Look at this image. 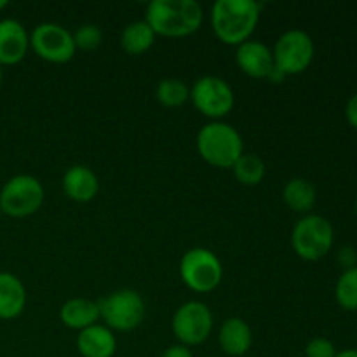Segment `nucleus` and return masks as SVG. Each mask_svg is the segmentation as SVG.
Listing matches in <instances>:
<instances>
[{"instance_id": "f257e3e1", "label": "nucleus", "mask_w": 357, "mask_h": 357, "mask_svg": "<svg viewBox=\"0 0 357 357\" xmlns=\"http://www.w3.org/2000/svg\"><path fill=\"white\" fill-rule=\"evenodd\" d=\"M145 21L155 35L188 37L202 26L204 10L197 0H153L146 7Z\"/></svg>"}, {"instance_id": "f03ea898", "label": "nucleus", "mask_w": 357, "mask_h": 357, "mask_svg": "<svg viewBox=\"0 0 357 357\" xmlns=\"http://www.w3.org/2000/svg\"><path fill=\"white\" fill-rule=\"evenodd\" d=\"M257 0H216L211 7V28L220 42L241 45L250 40L260 21Z\"/></svg>"}, {"instance_id": "7ed1b4c3", "label": "nucleus", "mask_w": 357, "mask_h": 357, "mask_svg": "<svg viewBox=\"0 0 357 357\" xmlns=\"http://www.w3.org/2000/svg\"><path fill=\"white\" fill-rule=\"evenodd\" d=\"M197 152L209 166L232 169L236 160L244 153L243 136L234 126L213 121L197 132Z\"/></svg>"}, {"instance_id": "20e7f679", "label": "nucleus", "mask_w": 357, "mask_h": 357, "mask_svg": "<svg viewBox=\"0 0 357 357\" xmlns=\"http://www.w3.org/2000/svg\"><path fill=\"white\" fill-rule=\"evenodd\" d=\"M100 319L112 331H132L143 323L146 314L145 300L135 289H117L98 302Z\"/></svg>"}, {"instance_id": "39448f33", "label": "nucleus", "mask_w": 357, "mask_h": 357, "mask_svg": "<svg viewBox=\"0 0 357 357\" xmlns=\"http://www.w3.org/2000/svg\"><path fill=\"white\" fill-rule=\"evenodd\" d=\"M44 197L45 190L38 178L16 174L0 188V211L10 218H26L42 208Z\"/></svg>"}, {"instance_id": "423d86ee", "label": "nucleus", "mask_w": 357, "mask_h": 357, "mask_svg": "<svg viewBox=\"0 0 357 357\" xmlns=\"http://www.w3.org/2000/svg\"><path fill=\"white\" fill-rule=\"evenodd\" d=\"M180 278L195 293H211L223 279V265L208 248H192L180 260Z\"/></svg>"}, {"instance_id": "0eeeda50", "label": "nucleus", "mask_w": 357, "mask_h": 357, "mask_svg": "<svg viewBox=\"0 0 357 357\" xmlns=\"http://www.w3.org/2000/svg\"><path fill=\"white\" fill-rule=\"evenodd\" d=\"M333 237V227L324 216L305 215L293 227L291 246L300 258L316 261L330 253Z\"/></svg>"}, {"instance_id": "6e6552de", "label": "nucleus", "mask_w": 357, "mask_h": 357, "mask_svg": "<svg viewBox=\"0 0 357 357\" xmlns=\"http://www.w3.org/2000/svg\"><path fill=\"white\" fill-rule=\"evenodd\" d=\"M213 312L206 303L190 300L180 305L171 321V330L178 344L195 347L204 344L213 331Z\"/></svg>"}, {"instance_id": "1a4fd4ad", "label": "nucleus", "mask_w": 357, "mask_h": 357, "mask_svg": "<svg viewBox=\"0 0 357 357\" xmlns=\"http://www.w3.org/2000/svg\"><path fill=\"white\" fill-rule=\"evenodd\" d=\"M190 100L202 115L220 121L232 112L236 94L227 80L216 75H204L192 84Z\"/></svg>"}, {"instance_id": "9d476101", "label": "nucleus", "mask_w": 357, "mask_h": 357, "mask_svg": "<svg viewBox=\"0 0 357 357\" xmlns=\"http://www.w3.org/2000/svg\"><path fill=\"white\" fill-rule=\"evenodd\" d=\"M30 47L35 54L44 61L68 63L75 56L77 47L73 42V33L58 23H40L31 30Z\"/></svg>"}, {"instance_id": "9b49d317", "label": "nucleus", "mask_w": 357, "mask_h": 357, "mask_svg": "<svg viewBox=\"0 0 357 357\" xmlns=\"http://www.w3.org/2000/svg\"><path fill=\"white\" fill-rule=\"evenodd\" d=\"M314 42L307 31L293 28L284 31L275 42L272 54L278 68L286 75H298L305 72L314 59Z\"/></svg>"}, {"instance_id": "f8f14e48", "label": "nucleus", "mask_w": 357, "mask_h": 357, "mask_svg": "<svg viewBox=\"0 0 357 357\" xmlns=\"http://www.w3.org/2000/svg\"><path fill=\"white\" fill-rule=\"evenodd\" d=\"M30 49V33L13 17L0 20V65H17Z\"/></svg>"}, {"instance_id": "ddd939ff", "label": "nucleus", "mask_w": 357, "mask_h": 357, "mask_svg": "<svg viewBox=\"0 0 357 357\" xmlns=\"http://www.w3.org/2000/svg\"><path fill=\"white\" fill-rule=\"evenodd\" d=\"M236 63L243 73L253 79H267L271 70L274 68V54L272 49L261 40H250L243 42L237 45L236 51Z\"/></svg>"}, {"instance_id": "4468645a", "label": "nucleus", "mask_w": 357, "mask_h": 357, "mask_svg": "<svg viewBox=\"0 0 357 357\" xmlns=\"http://www.w3.org/2000/svg\"><path fill=\"white\" fill-rule=\"evenodd\" d=\"M61 187L66 197L72 199V201L89 202L98 195L100 180L91 167L77 164L63 174Z\"/></svg>"}, {"instance_id": "2eb2a0df", "label": "nucleus", "mask_w": 357, "mask_h": 357, "mask_svg": "<svg viewBox=\"0 0 357 357\" xmlns=\"http://www.w3.org/2000/svg\"><path fill=\"white\" fill-rule=\"evenodd\" d=\"M77 351L82 357H114L117 351V338L105 324H94L79 331Z\"/></svg>"}, {"instance_id": "dca6fc26", "label": "nucleus", "mask_w": 357, "mask_h": 357, "mask_svg": "<svg viewBox=\"0 0 357 357\" xmlns=\"http://www.w3.org/2000/svg\"><path fill=\"white\" fill-rule=\"evenodd\" d=\"M218 344L225 354L241 357L248 354L253 345V331L243 317H229L220 326Z\"/></svg>"}, {"instance_id": "f3484780", "label": "nucleus", "mask_w": 357, "mask_h": 357, "mask_svg": "<svg viewBox=\"0 0 357 357\" xmlns=\"http://www.w3.org/2000/svg\"><path fill=\"white\" fill-rule=\"evenodd\" d=\"M26 307V288L17 275L0 272V319L10 321L21 316Z\"/></svg>"}, {"instance_id": "a211bd4d", "label": "nucleus", "mask_w": 357, "mask_h": 357, "mask_svg": "<svg viewBox=\"0 0 357 357\" xmlns=\"http://www.w3.org/2000/svg\"><path fill=\"white\" fill-rule=\"evenodd\" d=\"M59 319L70 330H86L100 321L98 302L89 298H70L59 309Z\"/></svg>"}, {"instance_id": "6ab92c4d", "label": "nucleus", "mask_w": 357, "mask_h": 357, "mask_svg": "<svg viewBox=\"0 0 357 357\" xmlns=\"http://www.w3.org/2000/svg\"><path fill=\"white\" fill-rule=\"evenodd\" d=\"M155 31L150 28V24L145 20L132 21L122 30L121 33V47L128 54L138 56L149 51L155 42Z\"/></svg>"}, {"instance_id": "aec40b11", "label": "nucleus", "mask_w": 357, "mask_h": 357, "mask_svg": "<svg viewBox=\"0 0 357 357\" xmlns=\"http://www.w3.org/2000/svg\"><path fill=\"white\" fill-rule=\"evenodd\" d=\"M316 188L303 178H293L282 188V201L295 213H309L316 204Z\"/></svg>"}, {"instance_id": "412c9836", "label": "nucleus", "mask_w": 357, "mask_h": 357, "mask_svg": "<svg viewBox=\"0 0 357 357\" xmlns=\"http://www.w3.org/2000/svg\"><path fill=\"white\" fill-rule=\"evenodd\" d=\"M234 176L246 187H255L265 178V162L257 153L244 152L232 166Z\"/></svg>"}, {"instance_id": "4be33fe9", "label": "nucleus", "mask_w": 357, "mask_h": 357, "mask_svg": "<svg viewBox=\"0 0 357 357\" xmlns=\"http://www.w3.org/2000/svg\"><path fill=\"white\" fill-rule=\"evenodd\" d=\"M155 98L164 107H181L190 100V87L183 80L169 77V79L160 80L155 91Z\"/></svg>"}, {"instance_id": "5701e85b", "label": "nucleus", "mask_w": 357, "mask_h": 357, "mask_svg": "<svg viewBox=\"0 0 357 357\" xmlns=\"http://www.w3.org/2000/svg\"><path fill=\"white\" fill-rule=\"evenodd\" d=\"M335 296L342 309L357 310V267L349 268L340 275L335 288Z\"/></svg>"}, {"instance_id": "b1692460", "label": "nucleus", "mask_w": 357, "mask_h": 357, "mask_svg": "<svg viewBox=\"0 0 357 357\" xmlns=\"http://www.w3.org/2000/svg\"><path fill=\"white\" fill-rule=\"evenodd\" d=\"M73 42H75V47L80 49V51H94L103 42V31H101V28L98 24H80L73 31Z\"/></svg>"}, {"instance_id": "393cba45", "label": "nucleus", "mask_w": 357, "mask_h": 357, "mask_svg": "<svg viewBox=\"0 0 357 357\" xmlns=\"http://www.w3.org/2000/svg\"><path fill=\"white\" fill-rule=\"evenodd\" d=\"M337 349L328 338H312L305 345V357H335Z\"/></svg>"}, {"instance_id": "a878e982", "label": "nucleus", "mask_w": 357, "mask_h": 357, "mask_svg": "<svg viewBox=\"0 0 357 357\" xmlns=\"http://www.w3.org/2000/svg\"><path fill=\"white\" fill-rule=\"evenodd\" d=\"M338 261L342 264V267H345V271L354 268L357 264V253L354 248H342L340 253H338Z\"/></svg>"}, {"instance_id": "bb28decb", "label": "nucleus", "mask_w": 357, "mask_h": 357, "mask_svg": "<svg viewBox=\"0 0 357 357\" xmlns=\"http://www.w3.org/2000/svg\"><path fill=\"white\" fill-rule=\"evenodd\" d=\"M160 357H194V354H192L190 347H185V345L181 344H174L171 345V347H167Z\"/></svg>"}, {"instance_id": "cd10ccee", "label": "nucleus", "mask_w": 357, "mask_h": 357, "mask_svg": "<svg viewBox=\"0 0 357 357\" xmlns=\"http://www.w3.org/2000/svg\"><path fill=\"white\" fill-rule=\"evenodd\" d=\"M345 115H347L349 124H351L352 128L357 129V93L347 101V107H345Z\"/></svg>"}, {"instance_id": "c85d7f7f", "label": "nucleus", "mask_w": 357, "mask_h": 357, "mask_svg": "<svg viewBox=\"0 0 357 357\" xmlns=\"http://www.w3.org/2000/svg\"><path fill=\"white\" fill-rule=\"evenodd\" d=\"M286 77H288V75H286V73L282 72L281 68H278V66L274 65V68H272L271 73L267 75V80H271L272 84H281V82H284Z\"/></svg>"}, {"instance_id": "c756f323", "label": "nucleus", "mask_w": 357, "mask_h": 357, "mask_svg": "<svg viewBox=\"0 0 357 357\" xmlns=\"http://www.w3.org/2000/svg\"><path fill=\"white\" fill-rule=\"evenodd\" d=\"M335 357H357V351L356 349H345V351L337 352V356Z\"/></svg>"}, {"instance_id": "7c9ffc66", "label": "nucleus", "mask_w": 357, "mask_h": 357, "mask_svg": "<svg viewBox=\"0 0 357 357\" xmlns=\"http://www.w3.org/2000/svg\"><path fill=\"white\" fill-rule=\"evenodd\" d=\"M7 6H9V2H7V0H0V10L6 9Z\"/></svg>"}, {"instance_id": "2f4dec72", "label": "nucleus", "mask_w": 357, "mask_h": 357, "mask_svg": "<svg viewBox=\"0 0 357 357\" xmlns=\"http://www.w3.org/2000/svg\"><path fill=\"white\" fill-rule=\"evenodd\" d=\"M2 79H3V70H2V65H0V84H2Z\"/></svg>"}, {"instance_id": "473e14b6", "label": "nucleus", "mask_w": 357, "mask_h": 357, "mask_svg": "<svg viewBox=\"0 0 357 357\" xmlns=\"http://www.w3.org/2000/svg\"><path fill=\"white\" fill-rule=\"evenodd\" d=\"M356 211H357V197H356Z\"/></svg>"}, {"instance_id": "72a5a7b5", "label": "nucleus", "mask_w": 357, "mask_h": 357, "mask_svg": "<svg viewBox=\"0 0 357 357\" xmlns=\"http://www.w3.org/2000/svg\"><path fill=\"white\" fill-rule=\"evenodd\" d=\"M0 220H2V211H0Z\"/></svg>"}]
</instances>
